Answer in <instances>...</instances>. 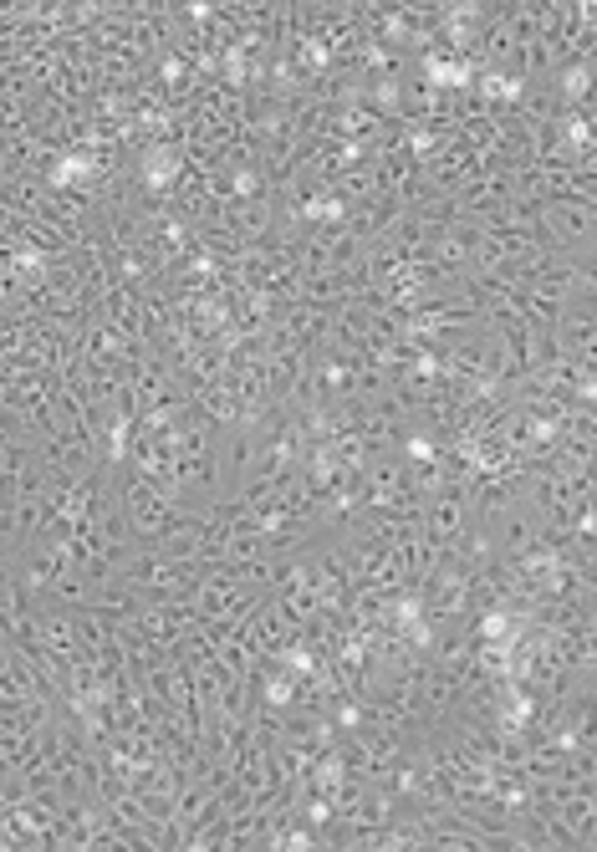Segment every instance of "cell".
<instances>
[{
    "label": "cell",
    "mask_w": 597,
    "mask_h": 852,
    "mask_svg": "<svg viewBox=\"0 0 597 852\" xmlns=\"http://www.w3.org/2000/svg\"><path fill=\"white\" fill-rule=\"evenodd\" d=\"M92 168H97V164L87 159V153H61V159L51 164L46 179H51V184H77V179H92Z\"/></svg>",
    "instance_id": "7a4b0ae2"
},
{
    "label": "cell",
    "mask_w": 597,
    "mask_h": 852,
    "mask_svg": "<svg viewBox=\"0 0 597 852\" xmlns=\"http://www.w3.org/2000/svg\"><path fill=\"white\" fill-rule=\"evenodd\" d=\"M409 454L413 460H434V439L429 434H409Z\"/></svg>",
    "instance_id": "30bf717a"
},
{
    "label": "cell",
    "mask_w": 597,
    "mask_h": 852,
    "mask_svg": "<svg viewBox=\"0 0 597 852\" xmlns=\"http://www.w3.org/2000/svg\"><path fill=\"white\" fill-rule=\"evenodd\" d=\"M174 179H179V153L168 148V143H153V148L144 153V184L164 189V184H174Z\"/></svg>",
    "instance_id": "6da1fadb"
},
{
    "label": "cell",
    "mask_w": 597,
    "mask_h": 852,
    "mask_svg": "<svg viewBox=\"0 0 597 852\" xmlns=\"http://www.w3.org/2000/svg\"><path fill=\"white\" fill-rule=\"evenodd\" d=\"M480 87H485V97H521V82H516V77H496V72H485L480 77Z\"/></svg>",
    "instance_id": "5b68a950"
},
{
    "label": "cell",
    "mask_w": 597,
    "mask_h": 852,
    "mask_svg": "<svg viewBox=\"0 0 597 852\" xmlns=\"http://www.w3.org/2000/svg\"><path fill=\"white\" fill-rule=\"evenodd\" d=\"M225 77H230V82H240V77H245V57H240V51H230V57H225Z\"/></svg>",
    "instance_id": "9a60e30c"
},
{
    "label": "cell",
    "mask_w": 597,
    "mask_h": 852,
    "mask_svg": "<svg viewBox=\"0 0 597 852\" xmlns=\"http://www.w3.org/2000/svg\"><path fill=\"white\" fill-rule=\"evenodd\" d=\"M378 102H383V108H393V102H398V87L383 82V87H378Z\"/></svg>",
    "instance_id": "ac0fdd59"
},
{
    "label": "cell",
    "mask_w": 597,
    "mask_h": 852,
    "mask_svg": "<svg viewBox=\"0 0 597 852\" xmlns=\"http://www.w3.org/2000/svg\"><path fill=\"white\" fill-rule=\"evenodd\" d=\"M567 138H572V143H587L592 128H587V123H567Z\"/></svg>",
    "instance_id": "2e32d148"
},
{
    "label": "cell",
    "mask_w": 597,
    "mask_h": 852,
    "mask_svg": "<svg viewBox=\"0 0 597 852\" xmlns=\"http://www.w3.org/2000/svg\"><path fill=\"white\" fill-rule=\"evenodd\" d=\"M526 715H531V699L516 689V694H511V715H505V719H511V725H526Z\"/></svg>",
    "instance_id": "7c38bea8"
},
{
    "label": "cell",
    "mask_w": 597,
    "mask_h": 852,
    "mask_svg": "<svg viewBox=\"0 0 597 852\" xmlns=\"http://www.w3.org/2000/svg\"><path fill=\"white\" fill-rule=\"evenodd\" d=\"M587 82H592V67H587V61H577V67L562 72V93H567V97H582V93H587Z\"/></svg>",
    "instance_id": "8992f818"
},
{
    "label": "cell",
    "mask_w": 597,
    "mask_h": 852,
    "mask_svg": "<svg viewBox=\"0 0 597 852\" xmlns=\"http://www.w3.org/2000/svg\"><path fill=\"white\" fill-rule=\"evenodd\" d=\"M266 699H271V704H291V679H281V674H276V679L266 684Z\"/></svg>",
    "instance_id": "ba28073f"
},
{
    "label": "cell",
    "mask_w": 597,
    "mask_h": 852,
    "mask_svg": "<svg viewBox=\"0 0 597 852\" xmlns=\"http://www.w3.org/2000/svg\"><path fill=\"white\" fill-rule=\"evenodd\" d=\"M480 633H485V643H516L511 618H505V612H485V618H480Z\"/></svg>",
    "instance_id": "277c9868"
},
{
    "label": "cell",
    "mask_w": 597,
    "mask_h": 852,
    "mask_svg": "<svg viewBox=\"0 0 597 852\" xmlns=\"http://www.w3.org/2000/svg\"><path fill=\"white\" fill-rule=\"evenodd\" d=\"M419 618H424V602H419V597H404V602H398V623H404V628L419 623Z\"/></svg>",
    "instance_id": "8fae6325"
},
{
    "label": "cell",
    "mask_w": 597,
    "mask_h": 852,
    "mask_svg": "<svg viewBox=\"0 0 597 852\" xmlns=\"http://www.w3.org/2000/svg\"><path fill=\"white\" fill-rule=\"evenodd\" d=\"M424 72H429V82H439V87H464V82L475 77L470 61H444V57L424 61Z\"/></svg>",
    "instance_id": "3957f363"
},
{
    "label": "cell",
    "mask_w": 597,
    "mask_h": 852,
    "mask_svg": "<svg viewBox=\"0 0 597 852\" xmlns=\"http://www.w3.org/2000/svg\"><path fill=\"white\" fill-rule=\"evenodd\" d=\"M322 786H327V791L342 786V760H327V766H322Z\"/></svg>",
    "instance_id": "5bb4252c"
},
{
    "label": "cell",
    "mask_w": 597,
    "mask_h": 852,
    "mask_svg": "<svg viewBox=\"0 0 597 852\" xmlns=\"http://www.w3.org/2000/svg\"><path fill=\"white\" fill-rule=\"evenodd\" d=\"M531 434H536V439H551L556 424H551V418H536V424H531Z\"/></svg>",
    "instance_id": "e0dca14e"
},
{
    "label": "cell",
    "mask_w": 597,
    "mask_h": 852,
    "mask_svg": "<svg viewBox=\"0 0 597 852\" xmlns=\"http://www.w3.org/2000/svg\"><path fill=\"white\" fill-rule=\"evenodd\" d=\"M276 847H291V852H306V847H317V837H311V832H286V837H276Z\"/></svg>",
    "instance_id": "9c48e42d"
},
{
    "label": "cell",
    "mask_w": 597,
    "mask_h": 852,
    "mask_svg": "<svg viewBox=\"0 0 597 852\" xmlns=\"http://www.w3.org/2000/svg\"><path fill=\"white\" fill-rule=\"evenodd\" d=\"M306 220H342V200H327V194H322V200H311V204H306Z\"/></svg>",
    "instance_id": "52a82bcc"
},
{
    "label": "cell",
    "mask_w": 597,
    "mask_h": 852,
    "mask_svg": "<svg viewBox=\"0 0 597 852\" xmlns=\"http://www.w3.org/2000/svg\"><path fill=\"white\" fill-rule=\"evenodd\" d=\"M286 668L291 674H311V653L306 648H286Z\"/></svg>",
    "instance_id": "4fadbf2b"
}]
</instances>
